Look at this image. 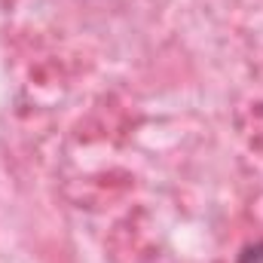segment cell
Returning a JSON list of instances; mask_svg holds the SVG:
<instances>
[{
  "instance_id": "1",
  "label": "cell",
  "mask_w": 263,
  "mask_h": 263,
  "mask_svg": "<svg viewBox=\"0 0 263 263\" xmlns=\"http://www.w3.org/2000/svg\"><path fill=\"white\" fill-rule=\"evenodd\" d=\"M239 263H263V242H254V245H248V248L242 251Z\"/></svg>"
}]
</instances>
